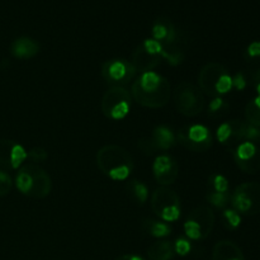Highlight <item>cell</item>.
<instances>
[{
	"label": "cell",
	"instance_id": "cell-18",
	"mask_svg": "<svg viewBox=\"0 0 260 260\" xmlns=\"http://www.w3.org/2000/svg\"><path fill=\"white\" fill-rule=\"evenodd\" d=\"M162 79L164 78L160 76L157 73H155V71H147V73H142L141 76L136 81L142 90L151 91L159 88Z\"/></svg>",
	"mask_w": 260,
	"mask_h": 260
},
{
	"label": "cell",
	"instance_id": "cell-31",
	"mask_svg": "<svg viewBox=\"0 0 260 260\" xmlns=\"http://www.w3.org/2000/svg\"><path fill=\"white\" fill-rule=\"evenodd\" d=\"M129 106H131V103H129V102H123V103L118 104V106H116L114 108H112L111 113H109L108 117L112 119H117V121H119V119H123L124 117L128 114Z\"/></svg>",
	"mask_w": 260,
	"mask_h": 260
},
{
	"label": "cell",
	"instance_id": "cell-35",
	"mask_svg": "<svg viewBox=\"0 0 260 260\" xmlns=\"http://www.w3.org/2000/svg\"><path fill=\"white\" fill-rule=\"evenodd\" d=\"M168 30H169V24L165 25V24H162L161 22L156 23V24L152 27V37H154L155 41L162 42V41L167 38Z\"/></svg>",
	"mask_w": 260,
	"mask_h": 260
},
{
	"label": "cell",
	"instance_id": "cell-40",
	"mask_svg": "<svg viewBox=\"0 0 260 260\" xmlns=\"http://www.w3.org/2000/svg\"><path fill=\"white\" fill-rule=\"evenodd\" d=\"M231 136V126L230 123H223L221 124L217 128V140L222 144H226L229 139Z\"/></svg>",
	"mask_w": 260,
	"mask_h": 260
},
{
	"label": "cell",
	"instance_id": "cell-21",
	"mask_svg": "<svg viewBox=\"0 0 260 260\" xmlns=\"http://www.w3.org/2000/svg\"><path fill=\"white\" fill-rule=\"evenodd\" d=\"M187 136L190 141L196 142V144H202V142H206L210 139H212L207 127L202 126V124H193V126H190L188 128Z\"/></svg>",
	"mask_w": 260,
	"mask_h": 260
},
{
	"label": "cell",
	"instance_id": "cell-8",
	"mask_svg": "<svg viewBox=\"0 0 260 260\" xmlns=\"http://www.w3.org/2000/svg\"><path fill=\"white\" fill-rule=\"evenodd\" d=\"M226 74L225 68L220 63H208L200 74V86L207 95H215V86L221 75Z\"/></svg>",
	"mask_w": 260,
	"mask_h": 260
},
{
	"label": "cell",
	"instance_id": "cell-39",
	"mask_svg": "<svg viewBox=\"0 0 260 260\" xmlns=\"http://www.w3.org/2000/svg\"><path fill=\"white\" fill-rule=\"evenodd\" d=\"M47 152L46 150H43L42 147H35V149L30 150L28 152V157H30V160L35 162H42L47 159Z\"/></svg>",
	"mask_w": 260,
	"mask_h": 260
},
{
	"label": "cell",
	"instance_id": "cell-26",
	"mask_svg": "<svg viewBox=\"0 0 260 260\" xmlns=\"http://www.w3.org/2000/svg\"><path fill=\"white\" fill-rule=\"evenodd\" d=\"M159 217L165 222H174L180 217V206H169L160 212Z\"/></svg>",
	"mask_w": 260,
	"mask_h": 260
},
{
	"label": "cell",
	"instance_id": "cell-43",
	"mask_svg": "<svg viewBox=\"0 0 260 260\" xmlns=\"http://www.w3.org/2000/svg\"><path fill=\"white\" fill-rule=\"evenodd\" d=\"M223 106V101L221 98H215L213 101H211L210 103V112H217L220 111L221 107Z\"/></svg>",
	"mask_w": 260,
	"mask_h": 260
},
{
	"label": "cell",
	"instance_id": "cell-46",
	"mask_svg": "<svg viewBox=\"0 0 260 260\" xmlns=\"http://www.w3.org/2000/svg\"><path fill=\"white\" fill-rule=\"evenodd\" d=\"M254 104H255V106L256 107H259V108H260V95H258V96H256V98L255 99H254Z\"/></svg>",
	"mask_w": 260,
	"mask_h": 260
},
{
	"label": "cell",
	"instance_id": "cell-12",
	"mask_svg": "<svg viewBox=\"0 0 260 260\" xmlns=\"http://www.w3.org/2000/svg\"><path fill=\"white\" fill-rule=\"evenodd\" d=\"M160 61H161L160 56L150 55L145 51V48L141 45L132 55L131 63L135 66L136 71H140L142 74L147 73V71H154V69L159 66Z\"/></svg>",
	"mask_w": 260,
	"mask_h": 260
},
{
	"label": "cell",
	"instance_id": "cell-45",
	"mask_svg": "<svg viewBox=\"0 0 260 260\" xmlns=\"http://www.w3.org/2000/svg\"><path fill=\"white\" fill-rule=\"evenodd\" d=\"M254 80H255V83H256V84H258L259 81H260V69H259L258 71H256L255 75H254Z\"/></svg>",
	"mask_w": 260,
	"mask_h": 260
},
{
	"label": "cell",
	"instance_id": "cell-11",
	"mask_svg": "<svg viewBox=\"0 0 260 260\" xmlns=\"http://www.w3.org/2000/svg\"><path fill=\"white\" fill-rule=\"evenodd\" d=\"M169 206H180V201L177 193L165 187L155 190L151 198V208L155 215L159 216L160 212Z\"/></svg>",
	"mask_w": 260,
	"mask_h": 260
},
{
	"label": "cell",
	"instance_id": "cell-33",
	"mask_svg": "<svg viewBox=\"0 0 260 260\" xmlns=\"http://www.w3.org/2000/svg\"><path fill=\"white\" fill-rule=\"evenodd\" d=\"M13 182L8 173L0 170V197H4L12 190Z\"/></svg>",
	"mask_w": 260,
	"mask_h": 260
},
{
	"label": "cell",
	"instance_id": "cell-9",
	"mask_svg": "<svg viewBox=\"0 0 260 260\" xmlns=\"http://www.w3.org/2000/svg\"><path fill=\"white\" fill-rule=\"evenodd\" d=\"M33 178V187L30 190L29 196L33 198H45L46 196L50 194L51 192V178L47 173L41 168L30 164L28 165Z\"/></svg>",
	"mask_w": 260,
	"mask_h": 260
},
{
	"label": "cell",
	"instance_id": "cell-22",
	"mask_svg": "<svg viewBox=\"0 0 260 260\" xmlns=\"http://www.w3.org/2000/svg\"><path fill=\"white\" fill-rule=\"evenodd\" d=\"M260 151L258 150V147L255 146L254 142L250 141H245V142H241L235 150V159L236 160H249L251 157L255 156L256 154Z\"/></svg>",
	"mask_w": 260,
	"mask_h": 260
},
{
	"label": "cell",
	"instance_id": "cell-1",
	"mask_svg": "<svg viewBox=\"0 0 260 260\" xmlns=\"http://www.w3.org/2000/svg\"><path fill=\"white\" fill-rule=\"evenodd\" d=\"M98 167L113 180H126L134 169L132 156L123 147L109 145L101 149L96 155Z\"/></svg>",
	"mask_w": 260,
	"mask_h": 260
},
{
	"label": "cell",
	"instance_id": "cell-10",
	"mask_svg": "<svg viewBox=\"0 0 260 260\" xmlns=\"http://www.w3.org/2000/svg\"><path fill=\"white\" fill-rule=\"evenodd\" d=\"M123 102H129L131 103V94H129V91L126 90L123 86H113V88H111L104 94L103 99H102V111L108 117L112 108L123 103Z\"/></svg>",
	"mask_w": 260,
	"mask_h": 260
},
{
	"label": "cell",
	"instance_id": "cell-2",
	"mask_svg": "<svg viewBox=\"0 0 260 260\" xmlns=\"http://www.w3.org/2000/svg\"><path fill=\"white\" fill-rule=\"evenodd\" d=\"M231 205L238 213H260V183H244L239 185L231 196Z\"/></svg>",
	"mask_w": 260,
	"mask_h": 260
},
{
	"label": "cell",
	"instance_id": "cell-44",
	"mask_svg": "<svg viewBox=\"0 0 260 260\" xmlns=\"http://www.w3.org/2000/svg\"><path fill=\"white\" fill-rule=\"evenodd\" d=\"M116 260H144L141 256L139 255H134V254H124V255L119 256Z\"/></svg>",
	"mask_w": 260,
	"mask_h": 260
},
{
	"label": "cell",
	"instance_id": "cell-23",
	"mask_svg": "<svg viewBox=\"0 0 260 260\" xmlns=\"http://www.w3.org/2000/svg\"><path fill=\"white\" fill-rule=\"evenodd\" d=\"M149 223V228L146 229L150 233V235H152L154 238L161 239L167 238L172 234V228H170L168 223L165 222H157V221H147Z\"/></svg>",
	"mask_w": 260,
	"mask_h": 260
},
{
	"label": "cell",
	"instance_id": "cell-30",
	"mask_svg": "<svg viewBox=\"0 0 260 260\" xmlns=\"http://www.w3.org/2000/svg\"><path fill=\"white\" fill-rule=\"evenodd\" d=\"M207 200L210 201L211 205H213L217 208H223L228 206L229 203V194L226 193H220V192H212L207 196Z\"/></svg>",
	"mask_w": 260,
	"mask_h": 260
},
{
	"label": "cell",
	"instance_id": "cell-37",
	"mask_svg": "<svg viewBox=\"0 0 260 260\" xmlns=\"http://www.w3.org/2000/svg\"><path fill=\"white\" fill-rule=\"evenodd\" d=\"M139 147L146 155H154L157 151V147L152 139H141L139 141Z\"/></svg>",
	"mask_w": 260,
	"mask_h": 260
},
{
	"label": "cell",
	"instance_id": "cell-19",
	"mask_svg": "<svg viewBox=\"0 0 260 260\" xmlns=\"http://www.w3.org/2000/svg\"><path fill=\"white\" fill-rule=\"evenodd\" d=\"M15 185H17L18 190H19L20 193L29 196L33 187V178L28 165H25L24 168H22V169L19 170L17 178H15Z\"/></svg>",
	"mask_w": 260,
	"mask_h": 260
},
{
	"label": "cell",
	"instance_id": "cell-4",
	"mask_svg": "<svg viewBox=\"0 0 260 260\" xmlns=\"http://www.w3.org/2000/svg\"><path fill=\"white\" fill-rule=\"evenodd\" d=\"M132 96L135 101L141 106L147 107V108H160L164 107L165 104L169 102L170 95H172V89H170V84L167 79H162L161 84L157 89L151 91L142 90L139 86L137 81L132 84Z\"/></svg>",
	"mask_w": 260,
	"mask_h": 260
},
{
	"label": "cell",
	"instance_id": "cell-20",
	"mask_svg": "<svg viewBox=\"0 0 260 260\" xmlns=\"http://www.w3.org/2000/svg\"><path fill=\"white\" fill-rule=\"evenodd\" d=\"M178 141H179L185 149L189 150V151H206V150L210 149V147L212 146V139H210L206 142H202V144H196V142L190 141V140L188 139L187 134L184 132V129H180V131L178 132Z\"/></svg>",
	"mask_w": 260,
	"mask_h": 260
},
{
	"label": "cell",
	"instance_id": "cell-32",
	"mask_svg": "<svg viewBox=\"0 0 260 260\" xmlns=\"http://www.w3.org/2000/svg\"><path fill=\"white\" fill-rule=\"evenodd\" d=\"M142 47H144L145 51H146L147 53H150V55L160 56L162 52V45L161 42H159V41L146 40L144 41V43H142Z\"/></svg>",
	"mask_w": 260,
	"mask_h": 260
},
{
	"label": "cell",
	"instance_id": "cell-16",
	"mask_svg": "<svg viewBox=\"0 0 260 260\" xmlns=\"http://www.w3.org/2000/svg\"><path fill=\"white\" fill-rule=\"evenodd\" d=\"M174 254V245L167 240L156 241L147 250L150 260H172Z\"/></svg>",
	"mask_w": 260,
	"mask_h": 260
},
{
	"label": "cell",
	"instance_id": "cell-29",
	"mask_svg": "<svg viewBox=\"0 0 260 260\" xmlns=\"http://www.w3.org/2000/svg\"><path fill=\"white\" fill-rule=\"evenodd\" d=\"M131 187H132V192H134L135 197L137 198L140 203H145L149 198V190H147L146 185L142 184V183L137 182V180H134L131 183Z\"/></svg>",
	"mask_w": 260,
	"mask_h": 260
},
{
	"label": "cell",
	"instance_id": "cell-13",
	"mask_svg": "<svg viewBox=\"0 0 260 260\" xmlns=\"http://www.w3.org/2000/svg\"><path fill=\"white\" fill-rule=\"evenodd\" d=\"M212 260H245L241 249L229 240L218 241L212 251Z\"/></svg>",
	"mask_w": 260,
	"mask_h": 260
},
{
	"label": "cell",
	"instance_id": "cell-15",
	"mask_svg": "<svg viewBox=\"0 0 260 260\" xmlns=\"http://www.w3.org/2000/svg\"><path fill=\"white\" fill-rule=\"evenodd\" d=\"M40 51V46L30 38H18L10 46V52L17 58H30Z\"/></svg>",
	"mask_w": 260,
	"mask_h": 260
},
{
	"label": "cell",
	"instance_id": "cell-27",
	"mask_svg": "<svg viewBox=\"0 0 260 260\" xmlns=\"http://www.w3.org/2000/svg\"><path fill=\"white\" fill-rule=\"evenodd\" d=\"M233 88V78L228 73L220 76L215 86L216 94H226Z\"/></svg>",
	"mask_w": 260,
	"mask_h": 260
},
{
	"label": "cell",
	"instance_id": "cell-25",
	"mask_svg": "<svg viewBox=\"0 0 260 260\" xmlns=\"http://www.w3.org/2000/svg\"><path fill=\"white\" fill-rule=\"evenodd\" d=\"M236 164L243 172L246 173H258L260 170V151L254 157L249 160H236Z\"/></svg>",
	"mask_w": 260,
	"mask_h": 260
},
{
	"label": "cell",
	"instance_id": "cell-14",
	"mask_svg": "<svg viewBox=\"0 0 260 260\" xmlns=\"http://www.w3.org/2000/svg\"><path fill=\"white\" fill-rule=\"evenodd\" d=\"M188 220L194 221L200 225L201 231H202V239H206L210 235L213 225H215V216H213L212 211L207 207H198L197 210L190 213Z\"/></svg>",
	"mask_w": 260,
	"mask_h": 260
},
{
	"label": "cell",
	"instance_id": "cell-42",
	"mask_svg": "<svg viewBox=\"0 0 260 260\" xmlns=\"http://www.w3.org/2000/svg\"><path fill=\"white\" fill-rule=\"evenodd\" d=\"M248 53L251 57H258L260 56V42H253L248 47Z\"/></svg>",
	"mask_w": 260,
	"mask_h": 260
},
{
	"label": "cell",
	"instance_id": "cell-28",
	"mask_svg": "<svg viewBox=\"0 0 260 260\" xmlns=\"http://www.w3.org/2000/svg\"><path fill=\"white\" fill-rule=\"evenodd\" d=\"M184 233L190 240H200V239H202V231H201L200 225L192 220H188L184 223Z\"/></svg>",
	"mask_w": 260,
	"mask_h": 260
},
{
	"label": "cell",
	"instance_id": "cell-41",
	"mask_svg": "<svg viewBox=\"0 0 260 260\" xmlns=\"http://www.w3.org/2000/svg\"><path fill=\"white\" fill-rule=\"evenodd\" d=\"M233 86H235L238 90H244L246 86V80L244 78V75L241 73L236 74L233 79Z\"/></svg>",
	"mask_w": 260,
	"mask_h": 260
},
{
	"label": "cell",
	"instance_id": "cell-17",
	"mask_svg": "<svg viewBox=\"0 0 260 260\" xmlns=\"http://www.w3.org/2000/svg\"><path fill=\"white\" fill-rule=\"evenodd\" d=\"M151 139L155 142V145H156L157 150H164V151L174 146L175 141H177V137L173 134L172 129L165 126H160L155 128Z\"/></svg>",
	"mask_w": 260,
	"mask_h": 260
},
{
	"label": "cell",
	"instance_id": "cell-47",
	"mask_svg": "<svg viewBox=\"0 0 260 260\" xmlns=\"http://www.w3.org/2000/svg\"><path fill=\"white\" fill-rule=\"evenodd\" d=\"M256 91H258V94L260 95V81L258 84H256Z\"/></svg>",
	"mask_w": 260,
	"mask_h": 260
},
{
	"label": "cell",
	"instance_id": "cell-36",
	"mask_svg": "<svg viewBox=\"0 0 260 260\" xmlns=\"http://www.w3.org/2000/svg\"><path fill=\"white\" fill-rule=\"evenodd\" d=\"M212 184L213 188H215L216 192H220V193H226L229 189V182L223 175H215L212 178Z\"/></svg>",
	"mask_w": 260,
	"mask_h": 260
},
{
	"label": "cell",
	"instance_id": "cell-7",
	"mask_svg": "<svg viewBox=\"0 0 260 260\" xmlns=\"http://www.w3.org/2000/svg\"><path fill=\"white\" fill-rule=\"evenodd\" d=\"M152 172H154V177L157 183L164 187L173 184L179 174L178 164L173 157L168 156V155H160L155 159Z\"/></svg>",
	"mask_w": 260,
	"mask_h": 260
},
{
	"label": "cell",
	"instance_id": "cell-6",
	"mask_svg": "<svg viewBox=\"0 0 260 260\" xmlns=\"http://www.w3.org/2000/svg\"><path fill=\"white\" fill-rule=\"evenodd\" d=\"M28 159V152L22 145L12 140H0V167L18 169Z\"/></svg>",
	"mask_w": 260,
	"mask_h": 260
},
{
	"label": "cell",
	"instance_id": "cell-38",
	"mask_svg": "<svg viewBox=\"0 0 260 260\" xmlns=\"http://www.w3.org/2000/svg\"><path fill=\"white\" fill-rule=\"evenodd\" d=\"M223 216H225V218L228 220L230 228L236 229V228H239V226H240L241 217L235 210H226L225 212H223Z\"/></svg>",
	"mask_w": 260,
	"mask_h": 260
},
{
	"label": "cell",
	"instance_id": "cell-24",
	"mask_svg": "<svg viewBox=\"0 0 260 260\" xmlns=\"http://www.w3.org/2000/svg\"><path fill=\"white\" fill-rule=\"evenodd\" d=\"M245 117L249 124L260 128V108L254 104V102H249L245 108Z\"/></svg>",
	"mask_w": 260,
	"mask_h": 260
},
{
	"label": "cell",
	"instance_id": "cell-3",
	"mask_svg": "<svg viewBox=\"0 0 260 260\" xmlns=\"http://www.w3.org/2000/svg\"><path fill=\"white\" fill-rule=\"evenodd\" d=\"M174 101L178 111L187 117L197 116L205 107L202 93L189 83H182L178 85L174 94Z\"/></svg>",
	"mask_w": 260,
	"mask_h": 260
},
{
	"label": "cell",
	"instance_id": "cell-34",
	"mask_svg": "<svg viewBox=\"0 0 260 260\" xmlns=\"http://www.w3.org/2000/svg\"><path fill=\"white\" fill-rule=\"evenodd\" d=\"M190 250H192V245H190L189 241L183 238L177 239V241L174 244V251L178 255L185 256L190 253Z\"/></svg>",
	"mask_w": 260,
	"mask_h": 260
},
{
	"label": "cell",
	"instance_id": "cell-5",
	"mask_svg": "<svg viewBox=\"0 0 260 260\" xmlns=\"http://www.w3.org/2000/svg\"><path fill=\"white\" fill-rule=\"evenodd\" d=\"M136 73L135 66L126 60H111L102 66V75L104 80L113 86L127 85L131 83Z\"/></svg>",
	"mask_w": 260,
	"mask_h": 260
}]
</instances>
